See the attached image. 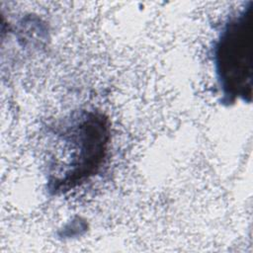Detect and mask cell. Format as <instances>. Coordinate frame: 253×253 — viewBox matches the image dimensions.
<instances>
[{
	"label": "cell",
	"mask_w": 253,
	"mask_h": 253,
	"mask_svg": "<svg viewBox=\"0 0 253 253\" xmlns=\"http://www.w3.org/2000/svg\"><path fill=\"white\" fill-rule=\"evenodd\" d=\"M253 59V1L224 22L212 46V60L224 104L251 101Z\"/></svg>",
	"instance_id": "obj_2"
},
{
	"label": "cell",
	"mask_w": 253,
	"mask_h": 253,
	"mask_svg": "<svg viewBox=\"0 0 253 253\" xmlns=\"http://www.w3.org/2000/svg\"><path fill=\"white\" fill-rule=\"evenodd\" d=\"M62 148L49 165L48 189L67 192L95 175L104 163L110 140L108 120L95 112L81 111L55 129Z\"/></svg>",
	"instance_id": "obj_1"
}]
</instances>
